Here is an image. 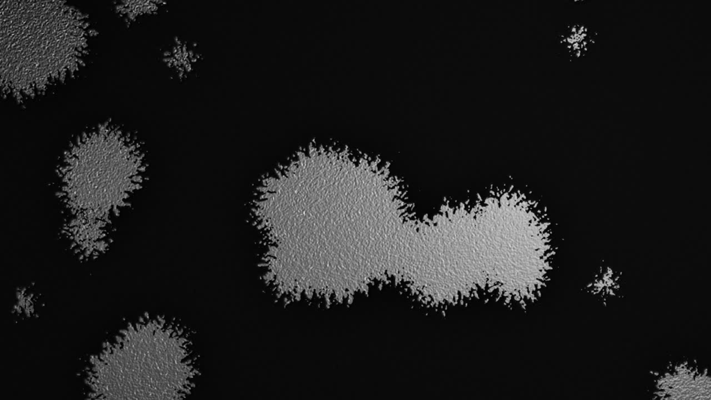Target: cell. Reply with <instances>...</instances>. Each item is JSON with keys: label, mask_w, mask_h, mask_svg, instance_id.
I'll return each instance as SVG.
<instances>
[{"label": "cell", "mask_w": 711, "mask_h": 400, "mask_svg": "<svg viewBox=\"0 0 711 400\" xmlns=\"http://www.w3.org/2000/svg\"><path fill=\"white\" fill-rule=\"evenodd\" d=\"M88 22L60 1H1L2 94L24 101L72 77L88 53Z\"/></svg>", "instance_id": "cell-1"}]
</instances>
